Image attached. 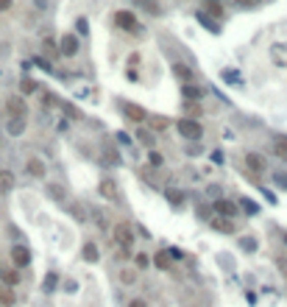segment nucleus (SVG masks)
Returning a JSON list of instances; mask_svg holds the SVG:
<instances>
[{
	"label": "nucleus",
	"instance_id": "obj_1",
	"mask_svg": "<svg viewBox=\"0 0 287 307\" xmlns=\"http://www.w3.org/2000/svg\"><path fill=\"white\" fill-rule=\"evenodd\" d=\"M176 129L184 140H201L204 137V126H201L195 117H181V120L176 123Z\"/></svg>",
	"mask_w": 287,
	"mask_h": 307
},
{
	"label": "nucleus",
	"instance_id": "obj_2",
	"mask_svg": "<svg viewBox=\"0 0 287 307\" xmlns=\"http://www.w3.org/2000/svg\"><path fill=\"white\" fill-rule=\"evenodd\" d=\"M112 240H115L120 249H131V243H134V229H131V223H115Z\"/></svg>",
	"mask_w": 287,
	"mask_h": 307
},
{
	"label": "nucleus",
	"instance_id": "obj_3",
	"mask_svg": "<svg viewBox=\"0 0 287 307\" xmlns=\"http://www.w3.org/2000/svg\"><path fill=\"white\" fill-rule=\"evenodd\" d=\"M115 25L123 28V31H131V34L140 31V22H137V17L131 11H115Z\"/></svg>",
	"mask_w": 287,
	"mask_h": 307
},
{
	"label": "nucleus",
	"instance_id": "obj_4",
	"mask_svg": "<svg viewBox=\"0 0 287 307\" xmlns=\"http://www.w3.org/2000/svg\"><path fill=\"white\" fill-rule=\"evenodd\" d=\"M120 109H123V115L128 117L131 123H142L148 117V112L142 109V106H137V104H131V101H120Z\"/></svg>",
	"mask_w": 287,
	"mask_h": 307
},
{
	"label": "nucleus",
	"instance_id": "obj_5",
	"mask_svg": "<svg viewBox=\"0 0 287 307\" xmlns=\"http://www.w3.org/2000/svg\"><path fill=\"white\" fill-rule=\"evenodd\" d=\"M6 109H9V115H11V117H20V120H25V115H28V104H25V98H20V95L9 98Z\"/></svg>",
	"mask_w": 287,
	"mask_h": 307
},
{
	"label": "nucleus",
	"instance_id": "obj_6",
	"mask_svg": "<svg viewBox=\"0 0 287 307\" xmlns=\"http://www.w3.org/2000/svg\"><path fill=\"white\" fill-rule=\"evenodd\" d=\"M212 210L218 212V215H223V218H237V215H240V210H237V204H234V201H226V198H218Z\"/></svg>",
	"mask_w": 287,
	"mask_h": 307
},
{
	"label": "nucleus",
	"instance_id": "obj_7",
	"mask_svg": "<svg viewBox=\"0 0 287 307\" xmlns=\"http://www.w3.org/2000/svg\"><path fill=\"white\" fill-rule=\"evenodd\" d=\"M11 263H14L17 268H25V265L31 263V251H28L25 246H14V249H11Z\"/></svg>",
	"mask_w": 287,
	"mask_h": 307
},
{
	"label": "nucleus",
	"instance_id": "obj_8",
	"mask_svg": "<svg viewBox=\"0 0 287 307\" xmlns=\"http://www.w3.org/2000/svg\"><path fill=\"white\" fill-rule=\"evenodd\" d=\"M59 50H62L64 56H75V53H79V37H75V34H64Z\"/></svg>",
	"mask_w": 287,
	"mask_h": 307
},
{
	"label": "nucleus",
	"instance_id": "obj_9",
	"mask_svg": "<svg viewBox=\"0 0 287 307\" xmlns=\"http://www.w3.org/2000/svg\"><path fill=\"white\" fill-rule=\"evenodd\" d=\"M246 165H248L251 173H265V170H268L265 157H259V154H246Z\"/></svg>",
	"mask_w": 287,
	"mask_h": 307
},
{
	"label": "nucleus",
	"instance_id": "obj_10",
	"mask_svg": "<svg viewBox=\"0 0 287 307\" xmlns=\"http://www.w3.org/2000/svg\"><path fill=\"white\" fill-rule=\"evenodd\" d=\"M134 6H140L145 14H151V17H159L162 14V9H159V3L156 0H134Z\"/></svg>",
	"mask_w": 287,
	"mask_h": 307
},
{
	"label": "nucleus",
	"instance_id": "obj_11",
	"mask_svg": "<svg viewBox=\"0 0 287 307\" xmlns=\"http://www.w3.org/2000/svg\"><path fill=\"white\" fill-rule=\"evenodd\" d=\"M173 73H176V79H181V84H190V81H193V70H190L187 64H181V62L173 64Z\"/></svg>",
	"mask_w": 287,
	"mask_h": 307
},
{
	"label": "nucleus",
	"instance_id": "obj_12",
	"mask_svg": "<svg viewBox=\"0 0 287 307\" xmlns=\"http://www.w3.org/2000/svg\"><path fill=\"white\" fill-rule=\"evenodd\" d=\"M98 190H100V196H103V198H109V201L117 196V185H115L112 179H103V182L98 185Z\"/></svg>",
	"mask_w": 287,
	"mask_h": 307
},
{
	"label": "nucleus",
	"instance_id": "obj_13",
	"mask_svg": "<svg viewBox=\"0 0 287 307\" xmlns=\"http://www.w3.org/2000/svg\"><path fill=\"white\" fill-rule=\"evenodd\" d=\"M25 168H28V173H31V176H37V179H39V176H45V162H42V159H37V157H31V159H28V162H25Z\"/></svg>",
	"mask_w": 287,
	"mask_h": 307
},
{
	"label": "nucleus",
	"instance_id": "obj_14",
	"mask_svg": "<svg viewBox=\"0 0 287 307\" xmlns=\"http://www.w3.org/2000/svg\"><path fill=\"white\" fill-rule=\"evenodd\" d=\"M212 229L231 235V232H234V223H231V218H212Z\"/></svg>",
	"mask_w": 287,
	"mask_h": 307
},
{
	"label": "nucleus",
	"instance_id": "obj_15",
	"mask_svg": "<svg viewBox=\"0 0 287 307\" xmlns=\"http://www.w3.org/2000/svg\"><path fill=\"white\" fill-rule=\"evenodd\" d=\"M14 190V173L11 170H0V193Z\"/></svg>",
	"mask_w": 287,
	"mask_h": 307
},
{
	"label": "nucleus",
	"instance_id": "obj_16",
	"mask_svg": "<svg viewBox=\"0 0 287 307\" xmlns=\"http://www.w3.org/2000/svg\"><path fill=\"white\" fill-rule=\"evenodd\" d=\"M170 257H173L170 251H159V254L153 257V265H156V268H162V271H167V268L173 265V260H170Z\"/></svg>",
	"mask_w": 287,
	"mask_h": 307
},
{
	"label": "nucleus",
	"instance_id": "obj_17",
	"mask_svg": "<svg viewBox=\"0 0 287 307\" xmlns=\"http://www.w3.org/2000/svg\"><path fill=\"white\" fill-rule=\"evenodd\" d=\"M81 257L87 260V263H98V246H95V243H87V246L81 249Z\"/></svg>",
	"mask_w": 287,
	"mask_h": 307
},
{
	"label": "nucleus",
	"instance_id": "obj_18",
	"mask_svg": "<svg viewBox=\"0 0 287 307\" xmlns=\"http://www.w3.org/2000/svg\"><path fill=\"white\" fill-rule=\"evenodd\" d=\"M22 132H25V120H20V117H11V120H9V134L20 137Z\"/></svg>",
	"mask_w": 287,
	"mask_h": 307
},
{
	"label": "nucleus",
	"instance_id": "obj_19",
	"mask_svg": "<svg viewBox=\"0 0 287 307\" xmlns=\"http://www.w3.org/2000/svg\"><path fill=\"white\" fill-rule=\"evenodd\" d=\"M271 53H273V62L282 64V67H287V48H284V45H276Z\"/></svg>",
	"mask_w": 287,
	"mask_h": 307
},
{
	"label": "nucleus",
	"instance_id": "obj_20",
	"mask_svg": "<svg viewBox=\"0 0 287 307\" xmlns=\"http://www.w3.org/2000/svg\"><path fill=\"white\" fill-rule=\"evenodd\" d=\"M181 92L190 98V101H198V98H204V90H201V87H193V84H184Z\"/></svg>",
	"mask_w": 287,
	"mask_h": 307
},
{
	"label": "nucleus",
	"instance_id": "obj_21",
	"mask_svg": "<svg viewBox=\"0 0 287 307\" xmlns=\"http://www.w3.org/2000/svg\"><path fill=\"white\" fill-rule=\"evenodd\" d=\"M0 304H3V307H11V304H14V291H11L9 285L0 288Z\"/></svg>",
	"mask_w": 287,
	"mask_h": 307
},
{
	"label": "nucleus",
	"instance_id": "obj_22",
	"mask_svg": "<svg viewBox=\"0 0 287 307\" xmlns=\"http://www.w3.org/2000/svg\"><path fill=\"white\" fill-rule=\"evenodd\" d=\"M120 282H123V285H134V282H137V271L134 268H123L120 271Z\"/></svg>",
	"mask_w": 287,
	"mask_h": 307
},
{
	"label": "nucleus",
	"instance_id": "obj_23",
	"mask_svg": "<svg viewBox=\"0 0 287 307\" xmlns=\"http://www.w3.org/2000/svg\"><path fill=\"white\" fill-rule=\"evenodd\" d=\"M165 196H167V201H170L173 207H181L184 204V196L178 190H165Z\"/></svg>",
	"mask_w": 287,
	"mask_h": 307
},
{
	"label": "nucleus",
	"instance_id": "obj_24",
	"mask_svg": "<svg viewBox=\"0 0 287 307\" xmlns=\"http://www.w3.org/2000/svg\"><path fill=\"white\" fill-rule=\"evenodd\" d=\"M276 154L279 157H287V134H279L276 137Z\"/></svg>",
	"mask_w": 287,
	"mask_h": 307
},
{
	"label": "nucleus",
	"instance_id": "obj_25",
	"mask_svg": "<svg viewBox=\"0 0 287 307\" xmlns=\"http://www.w3.org/2000/svg\"><path fill=\"white\" fill-rule=\"evenodd\" d=\"M20 90H22V95H31V92H37V81H31V79L20 81Z\"/></svg>",
	"mask_w": 287,
	"mask_h": 307
},
{
	"label": "nucleus",
	"instance_id": "obj_26",
	"mask_svg": "<svg viewBox=\"0 0 287 307\" xmlns=\"http://www.w3.org/2000/svg\"><path fill=\"white\" fill-rule=\"evenodd\" d=\"M47 193H50L53 201H62V198H64V190L59 185H47Z\"/></svg>",
	"mask_w": 287,
	"mask_h": 307
},
{
	"label": "nucleus",
	"instance_id": "obj_27",
	"mask_svg": "<svg viewBox=\"0 0 287 307\" xmlns=\"http://www.w3.org/2000/svg\"><path fill=\"white\" fill-rule=\"evenodd\" d=\"M134 263H137V268H145L148 263H151V257L148 254H142V251H137V257H134Z\"/></svg>",
	"mask_w": 287,
	"mask_h": 307
},
{
	"label": "nucleus",
	"instance_id": "obj_28",
	"mask_svg": "<svg viewBox=\"0 0 287 307\" xmlns=\"http://www.w3.org/2000/svg\"><path fill=\"white\" fill-rule=\"evenodd\" d=\"M148 159H151V165H153V168H159V165H162V154H156V151H151V154H148Z\"/></svg>",
	"mask_w": 287,
	"mask_h": 307
},
{
	"label": "nucleus",
	"instance_id": "obj_29",
	"mask_svg": "<svg viewBox=\"0 0 287 307\" xmlns=\"http://www.w3.org/2000/svg\"><path fill=\"white\" fill-rule=\"evenodd\" d=\"M3 276H6V285H9V288H14V285H17V274H14V271H6Z\"/></svg>",
	"mask_w": 287,
	"mask_h": 307
},
{
	"label": "nucleus",
	"instance_id": "obj_30",
	"mask_svg": "<svg viewBox=\"0 0 287 307\" xmlns=\"http://www.w3.org/2000/svg\"><path fill=\"white\" fill-rule=\"evenodd\" d=\"M153 129H156V132L167 129V117H153Z\"/></svg>",
	"mask_w": 287,
	"mask_h": 307
},
{
	"label": "nucleus",
	"instance_id": "obj_31",
	"mask_svg": "<svg viewBox=\"0 0 287 307\" xmlns=\"http://www.w3.org/2000/svg\"><path fill=\"white\" fill-rule=\"evenodd\" d=\"M198 218H206V221H212V215H209V207H204V204L198 207Z\"/></svg>",
	"mask_w": 287,
	"mask_h": 307
},
{
	"label": "nucleus",
	"instance_id": "obj_32",
	"mask_svg": "<svg viewBox=\"0 0 287 307\" xmlns=\"http://www.w3.org/2000/svg\"><path fill=\"white\" fill-rule=\"evenodd\" d=\"M137 137H140V140H142V143H148V145H151V143H153V140H151V134H145V132H137Z\"/></svg>",
	"mask_w": 287,
	"mask_h": 307
},
{
	"label": "nucleus",
	"instance_id": "obj_33",
	"mask_svg": "<svg viewBox=\"0 0 287 307\" xmlns=\"http://www.w3.org/2000/svg\"><path fill=\"white\" fill-rule=\"evenodd\" d=\"M11 9V0H0V14H3V11H9Z\"/></svg>",
	"mask_w": 287,
	"mask_h": 307
},
{
	"label": "nucleus",
	"instance_id": "obj_34",
	"mask_svg": "<svg viewBox=\"0 0 287 307\" xmlns=\"http://www.w3.org/2000/svg\"><path fill=\"white\" fill-rule=\"evenodd\" d=\"M128 307H148V304L142 302V299H131V302H128Z\"/></svg>",
	"mask_w": 287,
	"mask_h": 307
},
{
	"label": "nucleus",
	"instance_id": "obj_35",
	"mask_svg": "<svg viewBox=\"0 0 287 307\" xmlns=\"http://www.w3.org/2000/svg\"><path fill=\"white\" fill-rule=\"evenodd\" d=\"M45 53H50V56H56V48H53V45L47 42V39H45Z\"/></svg>",
	"mask_w": 287,
	"mask_h": 307
},
{
	"label": "nucleus",
	"instance_id": "obj_36",
	"mask_svg": "<svg viewBox=\"0 0 287 307\" xmlns=\"http://www.w3.org/2000/svg\"><path fill=\"white\" fill-rule=\"evenodd\" d=\"M209 3H218V0H209Z\"/></svg>",
	"mask_w": 287,
	"mask_h": 307
},
{
	"label": "nucleus",
	"instance_id": "obj_37",
	"mask_svg": "<svg viewBox=\"0 0 287 307\" xmlns=\"http://www.w3.org/2000/svg\"><path fill=\"white\" fill-rule=\"evenodd\" d=\"M0 274H3V271H0Z\"/></svg>",
	"mask_w": 287,
	"mask_h": 307
},
{
	"label": "nucleus",
	"instance_id": "obj_38",
	"mask_svg": "<svg viewBox=\"0 0 287 307\" xmlns=\"http://www.w3.org/2000/svg\"><path fill=\"white\" fill-rule=\"evenodd\" d=\"M284 240H287V238H284Z\"/></svg>",
	"mask_w": 287,
	"mask_h": 307
}]
</instances>
